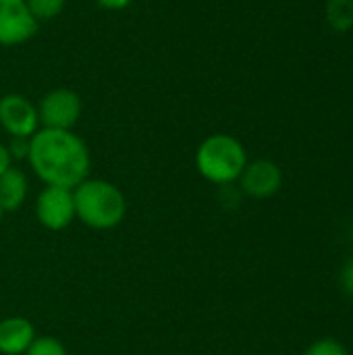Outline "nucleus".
Instances as JSON below:
<instances>
[{"label":"nucleus","instance_id":"obj_4","mask_svg":"<svg viewBox=\"0 0 353 355\" xmlns=\"http://www.w3.org/2000/svg\"><path fill=\"white\" fill-rule=\"evenodd\" d=\"M81 110H83V104H81L79 94L69 87H56L48 92L37 104L40 125L46 129L71 131L77 125Z\"/></svg>","mask_w":353,"mask_h":355},{"label":"nucleus","instance_id":"obj_13","mask_svg":"<svg viewBox=\"0 0 353 355\" xmlns=\"http://www.w3.org/2000/svg\"><path fill=\"white\" fill-rule=\"evenodd\" d=\"M304 355H350L347 354V349H345V345L343 343H339L337 339H331V337H327V339H318V341H314Z\"/></svg>","mask_w":353,"mask_h":355},{"label":"nucleus","instance_id":"obj_10","mask_svg":"<svg viewBox=\"0 0 353 355\" xmlns=\"http://www.w3.org/2000/svg\"><path fill=\"white\" fill-rule=\"evenodd\" d=\"M29 193V181L21 168L10 166L0 175V208L2 212H17Z\"/></svg>","mask_w":353,"mask_h":355},{"label":"nucleus","instance_id":"obj_6","mask_svg":"<svg viewBox=\"0 0 353 355\" xmlns=\"http://www.w3.org/2000/svg\"><path fill=\"white\" fill-rule=\"evenodd\" d=\"M40 21L25 0H0V46H19L31 40Z\"/></svg>","mask_w":353,"mask_h":355},{"label":"nucleus","instance_id":"obj_2","mask_svg":"<svg viewBox=\"0 0 353 355\" xmlns=\"http://www.w3.org/2000/svg\"><path fill=\"white\" fill-rule=\"evenodd\" d=\"M75 218L94 231L117 229L127 214V200L123 191L104 179H85L73 187Z\"/></svg>","mask_w":353,"mask_h":355},{"label":"nucleus","instance_id":"obj_5","mask_svg":"<svg viewBox=\"0 0 353 355\" xmlns=\"http://www.w3.org/2000/svg\"><path fill=\"white\" fill-rule=\"evenodd\" d=\"M37 223L48 231H64L75 220L73 189L46 185L35 200Z\"/></svg>","mask_w":353,"mask_h":355},{"label":"nucleus","instance_id":"obj_7","mask_svg":"<svg viewBox=\"0 0 353 355\" xmlns=\"http://www.w3.org/2000/svg\"><path fill=\"white\" fill-rule=\"evenodd\" d=\"M0 127L10 137H31L40 129L37 106L21 96V94H6L0 98Z\"/></svg>","mask_w":353,"mask_h":355},{"label":"nucleus","instance_id":"obj_16","mask_svg":"<svg viewBox=\"0 0 353 355\" xmlns=\"http://www.w3.org/2000/svg\"><path fill=\"white\" fill-rule=\"evenodd\" d=\"M96 2L106 10H121V8H127L133 0H96Z\"/></svg>","mask_w":353,"mask_h":355},{"label":"nucleus","instance_id":"obj_11","mask_svg":"<svg viewBox=\"0 0 353 355\" xmlns=\"http://www.w3.org/2000/svg\"><path fill=\"white\" fill-rule=\"evenodd\" d=\"M25 2L37 21H48L58 17L67 4V0H25Z\"/></svg>","mask_w":353,"mask_h":355},{"label":"nucleus","instance_id":"obj_9","mask_svg":"<svg viewBox=\"0 0 353 355\" xmlns=\"http://www.w3.org/2000/svg\"><path fill=\"white\" fill-rule=\"evenodd\" d=\"M35 327L25 316H8L0 320V354L23 355L35 341Z\"/></svg>","mask_w":353,"mask_h":355},{"label":"nucleus","instance_id":"obj_12","mask_svg":"<svg viewBox=\"0 0 353 355\" xmlns=\"http://www.w3.org/2000/svg\"><path fill=\"white\" fill-rule=\"evenodd\" d=\"M23 355H69L67 347L56 337H35Z\"/></svg>","mask_w":353,"mask_h":355},{"label":"nucleus","instance_id":"obj_18","mask_svg":"<svg viewBox=\"0 0 353 355\" xmlns=\"http://www.w3.org/2000/svg\"><path fill=\"white\" fill-rule=\"evenodd\" d=\"M2 216H4V212H2V208H0V223H2Z\"/></svg>","mask_w":353,"mask_h":355},{"label":"nucleus","instance_id":"obj_15","mask_svg":"<svg viewBox=\"0 0 353 355\" xmlns=\"http://www.w3.org/2000/svg\"><path fill=\"white\" fill-rule=\"evenodd\" d=\"M339 283H341V291L347 293L350 297H353V258L347 260V264L343 266L341 277H339Z\"/></svg>","mask_w":353,"mask_h":355},{"label":"nucleus","instance_id":"obj_14","mask_svg":"<svg viewBox=\"0 0 353 355\" xmlns=\"http://www.w3.org/2000/svg\"><path fill=\"white\" fill-rule=\"evenodd\" d=\"M12 160H27V154H29V139L27 137H12L10 144L6 146Z\"/></svg>","mask_w":353,"mask_h":355},{"label":"nucleus","instance_id":"obj_1","mask_svg":"<svg viewBox=\"0 0 353 355\" xmlns=\"http://www.w3.org/2000/svg\"><path fill=\"white\" fill-rule=\"evenodd\" d=\"M27 162L44 185L73 189L89 175V150L73 131L37 129L29 137Z\"/></svg>","mask_w":353,"mask_h":355},{"label":"nucleus","instance_id":"obj_17","mask_svg":"<svg viewBox=\"0 0 353 355\" xmlns=\"http://www.w3.org/2000/svg\"><path fill=\"white\" fill-rule=\"evenodd\" d=\"M10 166H12V156H10V152H8V148L0 144V175L6 173Z\"/></svg>","mask_w":353,"mask_h":355},{"label":"nucleus","instance_id":"obj_8","mask_svg":"<svg viewBox=\"0 0 353 355\" xmlns=\"http://www.w3.org/2000/svg\"><path fill=\"white\" fill-rule=\"evenodd\" d=\"M239 185L246 196L254 200H266V198H273L281 189L283 173L273 160L258 158L246 164L239 177Z\"/></svg>","mask_w":353,"mask_h":355},{"label":"nucleus","instance_id":"obj_3","mask_svg":"<svg viewBox=\"0 0 353 355\" xmlns=\"http://www.w3.org/2000/svg\"><path fill=\"white\" fill-rule=\"evenodd\" d=\"M248 162L250 160L243 144L227 133H214L206 137L196 150L198 173L214 185L239 181Z\"/></svg>","mask_w":353,"mask_h":355}]
</instances>
